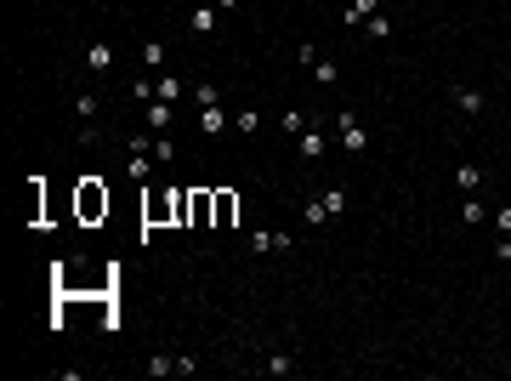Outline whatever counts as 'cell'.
I'll return each instance as SVG.
<instances>
[{
  "label": "cell",
  "mask_w": 511,
  "mask_h": 381,
  "mask_svg": "<svg viewBox=\"0 0 511 381\" xmlns=\"http://www.w3.org/2000/svg\"><path fill=\"white\" fill-rule=\"evenodd\" d=\"M97 217H108V188L97 177H85L80 182V222H97Z\"/></svg>",
  "instance_id": "obj_1"
},
{
  "label": "cell",
  "mask_w": 511,
  "mask_h": 381,
  "mask_svg": "<svg viewBox=\"0 0 511 381\" xmlns=\"http://www.w3.org/2000/svg\"><path fill=\"white\" fill-rule=\"evenodd\" d=\"M188 222H193V228L216 222V194H210V188H193V194H188Z\"/></svg>",
  "instance_id": "obj_2"
},
{
  "label": "cell",
  "mask_w": 511,
  "mask_h": 381,
  "mask_svg": "<svg viewBox=\"0 0 511 381\" xmlns=\"http://www.w3.org/2000/svg\"><path fill=\"white\" fill-rule=\"evenodd\" d=\"M341 148H347V154H364L369 148V131H364L353 114H341Z\"/></svg>",
  "instance_id": "obj_3"
},
{
  "label": "cell",
  "mask_w": 511,
  "mask_h": 381,
  "mask_svg": "<svg viewBox=\"0 0 511 381\" xmlns=\"http://www.w3.org/2000/svg\"><path fill=\"white\" fill-rule=\"evenodd\" d=\"M454 182H460V194H477V188H483V171H477L472 159H460V165H454Z\"/></svg>",
  "instance_id": "obj_4"
},
{
  "label": "cell",
  "mask_w": 511,
  "mask_h": 381,
  "mask_svg": "<svg viewBox=\"0 0 511 381\" xmlns=\"http://www.w3.org/2000/svg\"><path fill=\"white\" fill-rule=\"evenodd\" d=\"M250 245H256V250H290V233H273V228H256V233H250Z\"/></svg>",
  "instance_id": "obj_5"
},
{
  "label": "cell",
  "mask_w": 511,
  "mask_h": 381,
  "mask_svg": "<svg viewBox=\"0 0 511 381\" xmlns=\"http://www.w3.org/2000/svg\"><path fill=\"white\" fill-rule=\"evenodd\" d=\"M182 92H188V86H182L177 74H159V80H154V97H159V103H177Z\"/></svg>",
  "instance_id": "obj_6"
},
{
  "label": "cell",
  "mask_w": 511,
  "mask_h": 381,
  "mask_svg": "<svg viewBox=\"0 0 511 381\" xmlns=\"http://www.w3.org/2000/svg\"><path fill=\"white\" fill-rule=\"evenodd\" d=\"M454 108H460V114H477V108H483V92H472V86H454Z\"/></svg>",
  "instance_id": "obj_7"
},
{
  "label": "cell",
  "mask_w": 511,
  "mask_h": 381,
  "mask_svg": "<svg viewBox=\"0 0 511 381\" xmlns=\"http://www.w3.org/2000/svg\"><path fill=\"white\" fill-rule=\"evenodd\" d=\"M142 108H148V125H154V131H170V103L154 97V103H142Z\"/></svg>",
  "instance_id": "obj_8"
},
{
  "label": "cell",
  "mask_w": 511,
  "mask_h": 381,
  "mask_svg": "<svg viewBox=\"0 0 511 381\" xmlns=\"http://www.w3.org/2000/svg\"><path fill=\"white\" fill-rule=\"evenodd\" d=\"M233 210H239V199H233L228 188H216V228H228V222H233Z\"/></svg>",
  "instance_id": "obj_9"
},
{
  "label": "cell",
  "mask_w": 511,
  "mask_h": 381,
  "mask_svg": "<svg viewBox=\"0 0 511 381\" xmlns=\"http://www.w3.org/2000/svg\"><path fill=\"white\" fill-rule=\"evenodd\" d=\"M302 159H307V165H313V159H324V137L313 131V125L302 131Z\"/></svg>",
  "instance_id": "obj_10"
},
{
  "label": "cell",
  "mask_w": 511,
  "mask_h": 381,
  "mask_svg": "<svg viewBox=\"0 0 511 381\" xmlns=\"http://www.w3.org/2000/svg\"><path fill=\"white\" fill-rule=\"evenodd\" d=\"M222 125H228V114H222V108H205V114H199V131H205V137H216Z\"/></svg>",
  "instance_id": "obj_11"
},
{
  "label": "cell",
  "mask_w": 511,
  "mask_h": 381,
  "mask_svg": "<svg viewBox=\"0 0 511 381\" xmlns=\"http://www.w3.org/2000/svg\"><path fill=\"white\" fill-rule=\"evenodd\" d=\"M216 12H222V6H199V12H193V34H210V29H216Z\"/></svg>",
  "instance_id": "obj_12"
},
{
  "label": "cell",
  "mask_w": 511,
  "mask_h": 381,
  "mask_svg": "<svg viewBox=\"0 0 511 381\" xmlns=\"http://www.w3.org/2000/svg\"><path fill=\"white\" fill-rule=\"evenodd\" d=\"M364 34H369V40H392V17H380V12H375V17L364 23Z\"/></svg>",
  "instance_id": "obj_13"
},
{
  "label": "cell",
  "mask_w": 511,
  "mask_h": 381,
  "mask_svg": "<svg viewBox=\"0 0 511 381\" xmlns=\"http://www.w3.org/2000/svg\"><path fill=\"white\" fill-rule=\"evenodd\" d=\"M313 74H318V86H335V80H341V69L329 57H313Z\"/></svg>",
  "instance_id": "obj_14"
},
{
  "label": "cell",
  "mask_w": 511,
  "mask_h": 381,
  "mask_svg": "<svg viewBox=\"0 0 511 381\" xmlns=\"http://www.w3.org/2000/svg\"><path fill=\"white\" fill-rule=\"evenodd\" d=\"M318 199H324L329 217H341V210H347V188H329V194H318Z\"/></svg>",
  "instance_id": "obj_15"
},
{
  "label": "cell",
  "mask_w": 511,
  "mask_h": 381,
  "mask_svg": "<svg viewBox=\"0 0 511 381\" xmlns=\"http://www.w3.org/2000/svg\"><path fill=\"white\" fill-rule=\"evenodd\" d=\"M375 17V0H353V6H347V23H369Z\"/></svg>",
  "instance_id": "obj_16"
},
{
  "label": "cell",
  "mask_w": 511,
  "mask_h": 381,
  "mask_svg": "<svg viewBox=\"0 0 511 381\" xmlns=\"http://www.w3.org/2000/svg\"><path fill=\"white\" fill-rule=\"evenodd\" d=\"M85 63H91V69H114V46H91V52H85Z\"/></svg>",
  "instance_id": "obj_17"
},
{
  "label": "cell",
  "mask_w": 511,
  "mask_h": 381,
  "mask_svg": "<svg viewBox=\"0 0 511 381\" xmlns=\"http://www.w3.org/2000/svg\"><path fill=\"white\" fill-rule=\"evenodd\" d=\"M262 370H267V375H290V370H295V359H290V353H273Z\"/></svg>",
  "instance_id": "obj_18"
},
{
  "label": "cell",
  "mask_w": 511,
  "mask_h": 381,
  "mask_svg": "<svg viewBox=\"0 0 511 381\" xmlns=\"http://www.w3.org/2000/svg\"><path fill=\"white\" fill-rule=\"evenodd\" d=\"M74 108H80V120H85V125L97 120V97H91V92H80V97H74Z\"/></svg>",
  "instance_id": "obj_19"
},
{
  "label": "cell",
  "mask_w": 511,
  "mask_h": 381,
  "mask_svg": "<svg viewBox=\"0 0 511 381\" xmlns=\"http://www.w3.org/2000/svg\"><path fill=\"white\" fill-rule=\"evenodd\" d=\"M477 222H489V210H483L477 199H466V228H477Z\"/></svg>",
  "instance_id": "obj_20"
},
{
  "label": "cell",
  "mask_w": 511,
  "mask_h": 381,
  "mask_svg": "<svg viewBox=\"0 0 511 381\" xmlns=\"http://www.w3.org/2000/svg\"><path fill=\"white\" fill-rule=\"evenodd\" d=\"M142 63H148V69H165V46H154V40H148V46H142Z\"/></svg>",
  "instance_id": "obj_21"
},
{
  "label": "cell",
  "mask_w": 511,
  "mask_h": 381,
  "mask_svg": "<svg viewBox=\"0 0 511 381\" xmlns=\"http://www.w3.org/2000/svg\"><path fill=\"white\" fill-rule=\"evenodd\" d=\"M239 131H244V137H250V131H262V114H256V108H244V114H239Z\"/></svg>",
  "instance_id": "obj_22"
},
{
  "label": "cell",
  "mask_w": 511,
  "mask_h": 381,
  "mask_svg": "<svg viewBox=\"0 0 511 381\" xmlns=\"http://www.w3.org/2000/svg\"><path fill=\"white\" fill-rule=\"evenodd\" d=\"M193 97H199V108H216V103H222V92H216V86H199Z\"/></svg>",
  "instance_id": "obj_23"
},
{
  "label": "cell",
  "mask_w": 511,
  "mask_h": 381,
  "mask_svg": "<svg viewBox=\"0 0 511 381\" xmlns=\"http://www.w3.org/2000/svg\"><path fill=\"white\" fill-rule=\"evenodd\" d=\"M307 222L318 228V222H329V210H324V199H307Z\"/></svg>",
  "instance_id": "obj_24"
},
{
  "label": "cell",
  "mask_w": 511,
  "mask_h": 381,
  "mask_svg": "<svg viewBox=\"0 0 511 381\" xmlns=\"http://www.w3.org/2000/svg\"><path fill=\"white\" fill-rule=\"evenodd\" d=\"M494 222H500V228L511 233V205H500V210H494Z\"/></svg>",
  "instance_id": "obj_25"
},
{
  "label": "cell",
  "mask_w": 511,
  "mask_h": 381,
  "mask_svg": "<svg viewBox=\"0 0 511 381\" xmlns=\"http://www.w3.org/2000/svg\"><path fill=\"white\" fill-rule=\"evenodd\" d=\"M216 6H222V12H233V6H239V0H216Z\"/></svg>",
  "instance_id": "obj_26"
}]
</instances>
